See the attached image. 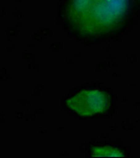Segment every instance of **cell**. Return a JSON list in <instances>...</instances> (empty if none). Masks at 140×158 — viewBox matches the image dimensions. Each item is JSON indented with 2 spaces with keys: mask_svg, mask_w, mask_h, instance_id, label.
<instances>
[{
  "mask_svg": "<svg viewBox=\"0 0 140 158\" xmlns=\"http://www.w3.org/2000/svg\"><path fill=\"white\" fill-rule=\"evenodd\" d=\"M134 0H61L57 22L68 36L95 43L121 31L130 17Z\"/></svg>",
  "mask_w": 140,
  "mask_h": 158,
  "instance_id": "cell-1",
  "label": "cell"
},
{
  "mask_svg": "<svg viewBox=\"0 0 140 158\" xmlns=\"http://www.w3.org/2000/svg\"><path fill=\"white\" fill-rule=\"evenodd\" d=\"M111 105V99L107 93L100 90H84L71 96L66 106L80 116H92L103 113Z\"/></svg>",
  "mask_w": 140,
  "mask_h": 158,
  "instance_id": "cell-2",
  "label": "cell"
},
{
  "mask_svg": "<svg viewBox=\"0 0 140 158\" xmlns=\"http://www.w3.org/2000/svg\"><path fill=\"white\" fill-rule=\"evenodd\" d=\"M136 1H138V2H139V3H140V0H136Z\"/></svg>",
  "mask_w": 140,
  "mask_h": 158,
  "instance_id": "cell-3",
  "label": "cell"
}]
</instances>
